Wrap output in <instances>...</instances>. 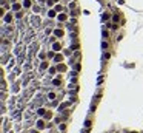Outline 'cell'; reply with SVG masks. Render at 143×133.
<instances>
[]
</instances>
